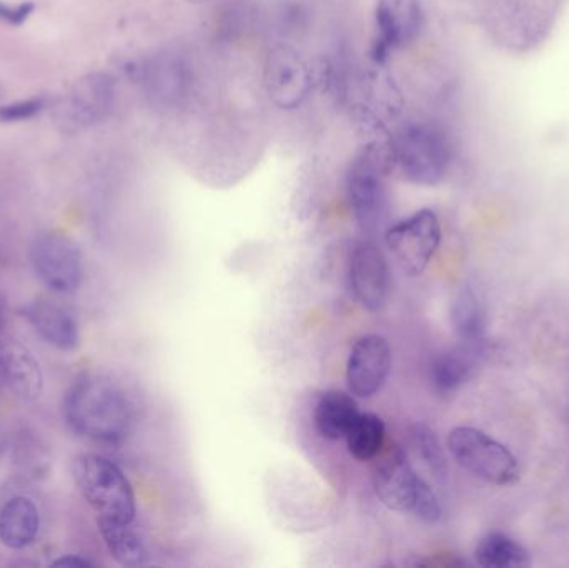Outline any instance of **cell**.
<instances>
[{
    "instance_id": "52a82bcc",
    "label": "cell",
    "mask_w": 569,
    "mask_h": 568,
    "mask_svg": "<svg viewBox=\"0 0 569 568\" xmlns=\"http://www.w3.org/2000/svg\"><path fill=\"white\" fill-rule=\"evenodd\" d=\"M116 99V82L109 73H87L57 100L53 117L66 132H80L109 119Z\"/></svg>"
},
{
    "instance_id": "3957f363",
    "label": "cell",
    "mask_w": 569,
    "mask_h": 568,
    "mask_svg": "<svg viewBox=\"0 0 569 568\" xmlns=\"http://www.w3.org/2000/svg\"><path fill=\"white\" fill-rule=\"evenodd\" d=\"M73 480L83 499L96 510L99 519L132 524L136 519V494L126 474L96 454L77 457L73 462Z\"/></svg>"
},
{
    "instance_id": "44dd1931",
    "label": "cell",
    "mask_w": 569,
    "mask_h": 568,
    "mask_svg": "<svg viewBox=\"0 0 569 568\" xmlns=\"http://www.w3.org/2000/svg\"><path fill=\"white\" fill-rule=\"evenodd\" d=\"M130 526L132 524L99 519V530L112 559L123 567H140L147 562L149 554L139 534L133 532Z\"/></svg>"
},
{
    "instance_id": "9a60e30c",
    "label": "cell",
    "mask_w": 569,
    "mask_h": 568,
    "mask_svg": "<svg viewBox=\"0 0 569 568\" xmlns=\"http://www.w3.org/2000/svg\"><path fill=\"white\" fill-rule=\"evenodd\" d=\"M19 313L50 346L60 350H73L79 346V326L59 303L36 299L20 307Z\"/></svg>"
},
{
    "instance_id": "e0dca14e",
    "label": "cell",
    "mask_w": 569,
    "mask_h": 568,
    "mask_svg": "<svg viewBox=\"0 0 569 568\" xmlns=\"http://www.w3.org/2000/svg\"><path fill=\"white\" fill-rule=\"evenodd\" d=\"M485 349L458 342L455 349L435 357L430 367V379L435 390L441 396L457 392L473 377Z\"/></svg>"
},
{
    "instance_id": "8fae6325",
    "label": "cell",
    "mask_w": 569,
    "mask_h": 568,
    "mask_svg": "<svg viewBox=\"0 0 569 568\" xmlns=\"http://www.w3.org/2000/svg\"><path fill=\"white\" fill-rule=\"evenodd\" d=\"M423 22L420 0H378L375 59H388L390 53L410 46L420 36Z\"/></svg>"
},
{
    "instance_id": "7402d4cb",
    "label": "cell",
    "mask_w": 569,
    "mask_h": 568,
    "mask_svg": "<svg viewBox=\"0 0 569 568\" xmlns=\"http://www.w3.org/2000/svg\"><path fill=\"white\" fill-rule=\"evenodd\" d=\"M478 566L487 568H518L530 566V554L507 534L491 532L475 549Z\"/></svg>"
},
{
    "instance_id": "5b68a950",
    "label": "cell",
    "mask_w": 569,
    "mask_h": 568,
    "mask_svg": "<svg viewBox=\"0 0 569 568\" xmlns=\"http://www.w3.org/2000/svg\"><path fill=\"white\" fill-rule=\"evenodd\" d=\"M448 449L461 469L485 482L505 487L520 480L517 457L481 430L457 427L448 436Z\"/></svg>"
},
{
    "instance_id": "7a4b0ae2",
    "label": "cell",
    "mask_w": 569,
    "mask_h": 568,
    "mask_svg": "<svg viewBox=\"0 0 569 568\" xmlns=\"http://www.w3.org/2000/svg\"><path fill=\"white\" fill-rule=\"evenodd\" d=\"M375 459L373 487L378 499L395 512L411 514L421 522L437 524L441 519V506L437 494L415 472L407 454L400 447H391Z\"/></svg>"
},
{
    "instance_id": "277c9868",
    "label": "cell",
    "mask_w": 569,
    "mask_h": 568,
    "mask_svg": "<svg viewBox=\"0 0 569 568\" xmlns=\"http://www.w3.org/2000/svg\"><path fill=\"white\" fill-rule=\"evenodd\" d=\"M391 162L405 179L418 186H437L447 176L451 149L447 137L428 123L403 127L390 149Z\"/></svg>"
},
{
    "instance_id": "4fadbf2b",
    "label": "cell",
    "mask_w": 569,
    "mask_h": 568,
    "mask_svg": "<svg viewBox=\"0 0 569 568\" xmlns=\"http://www.w3.org/2000/svg\"><path fill=\"white\" fill-rule=\"evenodd\" d=\"M140 82L150 102L159 107L179 106L189 93L192 73L182 56L166 50L143 63Z\"/></svg>"
},
{
    "instance_id": "ba28073f",
    "label": "cell",
    "mask_w": 569,
    "mask_h": 568,
    "mask_svg": "<svg viewBox=\"0 0 569 568\" xmlns=\"http://www.w3.org/2000/svg\"><path fill=\"white\" fill-rule=\"evenodd\" d=\"M441 227L433 210H418L387 230L385 243L407 276L418 277L437 253Z\"/></svg>"
},
{
    "instance_id": "cb8c5ba5",
    "label": "cell",
    "mask_w": 569,
    "mask_h": 568,
    "mask_svg": "<svg viewBox=\"0 0 569 568\" xmlns=\"http://www.w3.org/2000/svg\"><path fill=\"white\" fill-rule=\"evenodd\" d=\"M415 446L420 452L421 459L427 464L428 469L433 472L438 480H445L448 476L447 457L441 449L440 440L435 436L433 430L428 426H415L413 429Z\"/></svg>"
},
{
    "instance_id": "7c38bea8",
    "label": "cell",
    "mask_w": 569,
    "mask_h": 568,
    "mask_svg": "<svg viewBox=\"0 0 569 568\" xmlns=\"http://www.w3.org/2000/svg\"><path fill=\"white\" fill-rule=\"evenodd\" d=\"M391 347L385 337L370 333L355 342L347 362V382L361 399L377 396L391 372Z\"/></svg>"
},
{
    "instance_id": "603a6c76",
    "label": "cell",
    "mask_w": 569,
    "mask_h": 568,
    "mask_svg": "<svg viewBox=\"0 0 569 568\" xmlns=\"http://www.w3.org/2000/svg\"><path fill=\"white\" fill-rule=\"evenodd\" d=\"M351 457L368 462L381 452L385 442V423L377 413H360L345 437Z\"/></svg>"
},
{
    "instance_id": "d6986e66",
    "label": "cell",
    "mask_w": 569,
    "mask_h": 568,
    "mask_svg": "<svg viewBox=\"0 0 569 568\" xmlns=\"http://www.w3.org/2000/svg\"><path fill=\"white\" fill-rule=\"evenodd\" d=\"M39 529V510L26 497L9 500L0 510V542L9 549L29 547Z\"/></svg>"
},
{
    "instance_id": "d4e9b609",
    "label": "cell",
    "mask_w": 569,
    "mask_h": 568,
    "mask_svg": "<svg viewBox=\"0 0 569 568\" xmlns=\"http://www.w3.org/2000/svg\"><path fill=\"white\" fill-rule=\"evenodd\" d=\"M16 464L20 472L26 474L27 477L39 479L40 476H46L49 470V459L46 454L40 450L39 444L33 439H23L17 447Z\"/></svg>"
},
{
    "instance_id": "9c48e42d",
    "label": "cell",
    "mask_w": 569,
    "mask_h": 568,
    "mask_svg": "<svg viewBox=\"0 0 569 568\" xmlns=\"http://www.w3.org/2000/svg\"><path fill=\"white\" fill-rule=\"evenodd\" d=\"M30 260L40 282L52 292L72 293L82 283V253L69 237L60 233L37 237Z\"/></svg>"
},
{
    "instance_id": "4316f807",
    "label": "cell",
    "mask_w": 569,
    "mask_h": 568,
    "mask_svg": "<svg viewBox=\"0 0 569 568\" xmlns=\"http://www.w3.org/2000/svg\"><path fill=\"white\" fill-rule=\"evenodd\" d=\"M33 9L36 6L32 2L12 3L0 0V22L7 26H22L32 16Z\"/></svg>"
},
{
    "instance_id": "6da1fadb",
    "label": "cell",
    "mask_w": 569,
    "mask_h": 568,
    "mask_svg": "<svg viewBox=\"0 0 569 568\" xmlns=\"http://www.w3.org/2000/svg\"><path fill=\"white\" fill-rule=\"evenodd\" d=\"M63 419L83 439L117 446L132 430V400L110 377L83 373L73 380L63 397Z\"/></svg>"
},
{
    "instance_id": "484cf974",
    "label": "cell",
    "mask_w": 569,
    "mask_h": 568,
    "mask_svg": "<svg viewBox=\"0 0 569 568\" xmlns=\"http://www.w3.org/2000/svg\"><path fill=\"white\" fill-rule=\"evenodd\" d=\"M49 107V99L46 96L30 97V99L16 100V102L0 106V122L19 123L33 119Z\"/></svg>"
},
{
    "instance_id": "8992f818",
    "label": "cell",
    "mask_w": 569,
    "mask_h": 568,
    "mask_svg": "<svg viewBox=\"0 0 569 568\" xmlns=\"http://www.w3.org/2000/svg\"><path fill=\"white\" fill-rule=\"evenodd\" d=\"M390 162L391 153L365 149L348 169L345 192L355 219L367 232H373L383 219L387 209L383 179Z\"/></svg>"
},
{
    "instance_id": "5bb4252c",
    "label": "cell",
    "mask_w": 569,
    "mask_h": 568,
    "mask_svg": "<svg viewBox=\"0 0 569 568\" xmlns=\"http://www.w3.org/2000/svg\"><path fill=\"white\" fill-rule=\"evenodd\" d=\"M266 87L277 106L297 109L310 93V70L295 50L280 47L267 60Z\"/></svg>"
},
{
    "instance_id": "2e32d148",
    "label": "cell",
    "mask_w": 569,
    "mask_h": 568,
    "mask_svg": "<svg viewBox=\"0 0 569 568\" xmlns=\"http://www.w3.org/2000/svg\"><path fill=\"white\" fill-rule=\"evenodd\" d=\"M0 377L26 402H33L42 396V369L36 357L20 343L0 342Z\"/></svg>"
},
{
    "instance_id": "ffe728a7",
    "label": "cell",
    "mask_w": 569,
    "mask_h": 568,
    "mask_svg": "<svg viewBox=\"0 0 569 568\" xmlns=\"http://www.w3.org/2000/svg\"><path fill=\"white\" fill-rule=\"evenodd\" d=\"M451 326L457 333L458 342L471 347H487L485 339V312L480 299L470 287L460 290L451 306Z\"/></svg>"
},
{
    "instance_id": "f1b7e54d",
    "label": "cell",
    "mask_w": 569,
    "mask_h": 568,
    "mask_svg": "<svg viewBox=\"0 0 569 568\" xmlns=\"http://www.w3.org/2000/svg\"><path fill=\"white\" fill-rule=\"evenodd\" d=\"M0 322H2V317H0Z\"/></svg>"
},
{
    "instance_id": "83f0119b",
    "label": "cell",
    "mask_w": 569,
    "mask_h": 568,
    "mask_svg": "<svg viewBox=\"0 0 569 568\" xmlns=\"http://www.w3.org/2000/svg\"><path fill=\"white\" fill-rule=\"evenodd\" d=\"M56 567H92V562L89 560L82 559V557L77 556H67L62 557V559L56 560L53 562Z\"/></svg>"
},
{
    "instance_id": "ac0fdd59",
    "label": "cell",
    "mask_w": 569,
    "mask_h": 568,
    "mask_svg": "<svg viewBox=\"0 0 569 568\" xmlns=\"http://www.w3.org/2000/svg\"><path fill=\"white\" fill-rule=\"evenodd\" d=\"M358 416L360 410L353 397L341 390H328L315 406V429L323 439H345Z\"/></svg>"
},
{
    "instance_id": "30bf717a",
    "label": "cell",
    "mask_w": 569,
    "mask_h": 568,
    "mask_svg": "<svg viewBox=\"0 0 569 568\" xmlns=\"http://www.w3.org/2000/svg\"><path fill=\"white\" fill-rule=\"evenodd\" d=\"M351 292L361 307L378 312L388 299L390 277L383 250L375 240L363 239L353 247L348 263Z\"/></svg>"
}]
</instances>
